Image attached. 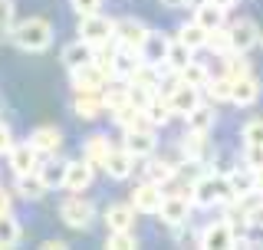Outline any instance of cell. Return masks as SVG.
I'll return each instance as SVG.
<instances>
[{"label":"cell","mask_w":263,"mask_h":250,"mask_svg":"<svg viewBox=\"0 0 263 250\" xmlns=\"http://www.w3.org/2000/svg\"><path fill=\"white\" fill-rule=\"evenodd\" d=\"M191 198L197 207H224V204H234L237 191L227 174H201L191 185Z\"/></svg>","instance_id":"1"},{"label":"cell","mask_w":263,"mask_h":250,"mask_svg":"<svg viewBox=\"0 0 263 250\" xmlns=\"http://www.w3.org/2000/svg\"><path fill=\"white\" fill-rule=\"evenodd\" d=\"M10 40L20 49H27V53H43L53 43V23L43 20V16H30V20L16 23L10 30Z\"/></svg>","instance_id":"2"},{"label":"cell","mask_w":263,"mask_h":250,"mask_svg":"<svg viewBox=\"0 0 263 250\" xmlns=\"http://www.w3.org/2000/svg\"><path fill=\"white\" fill-rule=\"evenodd\" d=\"M79 40H86V43L92 46H105L115 40V20L102 13H86L79 16Z\"/></svg>","instance_id":"3"},{"label":"cell","mask_w":263,"mask_h":250,"mask_svg":"<svg viewBox=\"0 0 263 250\" xmlns=\"http://www.w3.org/2000/svg\"><path fill=\"white\" fill-rule=\"evenodd\" d=\"M60 218H63L66 227H72V230H86L89 224L96 221V204L89 201V198H82V194H72V198H66V201H63Z\"/></svg>","instance_id":"4"},{"label":"cell","mask_w":263,"mask_h":250,"mask_svg":"<svg viewBox=\"0 0 263 250\" xmlns=\"http://www.w3.org/2000/svg\"><path fill=\"white\" fill-rule=\"evenodd\" d=\"M191 207H194V198L191 191H178V194H164V201L158 207V218L168 224V227H181V224L191 221Z\"/></svg>","instance_id":"5"},{"label":"cell","mask_w":263,"mask_h":250,"mask_svg":"<svg viewBox=\"0 0 263 250\" xmlns=\"http://www.w3.org/2000/svg\"><path fill=\"white\" fill-rule=\"evenodd\" d=\"M201 93L204 89H197L191 86V82H181L175 76V82H171V89H168V102H171V109H175V115H191L197 105H201Z\"/></svg>","instance_id":"6"},{"label":"cell","mask_w":263,"mask_h":250,"mask_svg":"<svg viewBox=\"0 0 263 250\" xmlns=\"http://www.w3.org/2000/svg\"><path fill=\"white\" fill-rule=\"evenodd\" d=\"M168 49H171V40L164 37V33L148 30V37L142 40V46H138V56H142V63H148V66L168 69Z\"/></svg>","instance_id":"7"},{"label":"cell","mask_w":263,"mask_h":250,"mask_svg":"<svg viewBox=\"0 0 263 250\" xmlns=\"http://www.w3.org/2000/svg\"><path fill=\"white\" fill-rule=\"evenodd\" d=\"M227 30H230V46H234V53H250V49L260 43V37H263L260 27L250 20V16H240V20H234Z\"/></svg>","instance_id":"8"},{"label":"cell","mask_w":263,"mask_h":250,"mask_svg":"<svg viewBox=\"0 0 263 250\" xmlns=\"http://www.w3.org/2000/svg\"><path fill=\"white\" fill-rule=\"evenodd\" d=\"M155 125H145V129H125V138H122V148L132 152L135 158H152L155 155Z\"/></svg>","instance_id":"9"},{"label":"cell","mask_w":263,"mask_h":250,"mask_svg":"<svg viewBox=\"0 0 263 250\" xmlns=\"http://www.w3.org/2000/svg\"><path fill=\"white\" fill-rule=\"evenodd\" d=\"M234 234H237V227L224 218V221H211L208 227L201 230L197 240H201V247H208V250H224V247H234Z\"/></svg>","instance_id":"10"},{"label":"cell","mask_w":263,"mask_h":250,"mask_svg":"<svg viewBox=\"0 0 263 250\" xmlns=\"http://www.w3.org/2000/svg\"><path fill=\"white\" fill-rule=\"evenodd\" d=\"M161 201H164L161 185H155V181H142V185L132 191V207H135L138 214H158Z\"/></svg>","instance_id":"11"},{"label":"cell","mask_w":263,"mask_h":250,"mask_svg":"<svg viewBox=\"0 0 263 250\" xmlns=\"http://www.w3.org/2000/svg\"><path fill=\"white\" fill-rule=\"evenodd\" d=\"M69 76H72V89L76 93H102L105 82H109V76L96 66V60L89 66H82V69H72Z\"/></svg>","instance_id":"12"},{"label":"cell","mask_w":263,"mask_h":250,"mask_svg":"<svg viewBox=\"0 0 263 250\" xmlns=\"http://www.w3.org/2000/svg\"><path fill=\"white\" fill-rule=\"evenodd\" d=\"M145 37H148V27L142 20H135V16H122V20H115V43H119V46L138 49Z\"/></svg>","instance_id":"13"},{"label":"cell","mask_w":263,"mask_h":250,"mask_svg":"<svg viewBox=\"0 0 263 250\" xmlns=\"http://www.w3.org/2000/svg\"><path fill=\"white\" fill-rule=\"evenodd\" d=\"M7 158H10V168H13V174H30V171H40V152L33 148V141H20V145H13L10 152H7Z\"/></svg>","instance_id":"14"},{"label":"cell","mask_w":263,"mask_h":250,"mask_svg":"<svg viewBox=\"0 0 263 250\" xmlns=\"http://www.w3.org/2000/svg\"><path fill=\"white\" fill-rule=\"evenodd\" d=\"M60 60H63V66L69 73L72 69H82V66H89V63L96 60V46L86 43V40H72V43L63 46V56H60Z\"/></svg>","instance_id":"15"},{"label":"cell","mask_w":263,"mask_h":250,"mask_svg":"<svg viewBox=\"0 0 263 250\" xmlns=\"http://www.w3.org/2000/svg\"><path fill=\"white\" fill-rule=\"evenodd\" d=\"M92 174H96V165H92V162H86V158L69 162V168H66V191L82 194V191L92 185Z\"/></svg>","instance_id":"16"},{"label":"cell","mask_w":263,"mask_h":250,"mask_svg":"<svg viewBox=\"0 0 263 250\" xmlns=\"http://www.w3.org/2000/svg\"><path fill=\"white\" fill-rule=\"evenodd\" d=\"M135 162H138V158L132 152H125V148H112L109 158H105V165H102V171L109 174L112 181H125L132 174V168H135Z\"/></svg>","instance_id":"17"},{"label":"cell","mask_w":263,"mask_h":250,"mask_svg":"<svg viewBox=\"0 0 263 250\" xmlns=\"http://www.w3.org/2000/svg\"><path fill=\"white\" fill-rule=\"evenodd\" d=\"M30 141H33V148H36L40 155H56L63 148V132L56 129V125H40V129H33V135H30Z\"/></svg>","instance_id":"18"},{"label":"cell","mask_w":263,"mask_h":250,"mask_svg":"<svg viewBox=\"0 0 263 250\" xmlns=\"http://www.w3.org/2000/svg\"><path fill=\"white\" fill-rule=\"evenodd\" d=\"M260 99V79L253 76V73H247V76L234 79V93H230V102L247 109V105H253Z\"/></svg>","instance_id":"19"},{"label":"cell","mask_w":263,"mask_h":250,"mask_svg":"<svg viewBox=\"0 0 263 250\" xmlns=\"http://www.w3.org/2000/svg\"><path fill=\"white\" fill-rule=\"evenodd\" d=\"M194 20L201 23V27L208 30V33H211V30H220V27H224L227 10H224V7H217L214 0H201V4L194 7Z\"/></svg>","instance_id":"20"},{"label":"cell","mask_w":263,"mask_h":250,"mask_svg":"<svg viewBox=\"0 0 263 250\" xmlns=\"http://www.w3.org/2000/svg\"><path fill=\"white\" fill-rule=\"evenodd\" d=\"M72 112H76L79 119H86V122L99 119V115L105 112L102 93H76V99H72Z\"/></svg>","instance_id":"21"},{"label":"cell","mask_w":263,"mask_h":250,"mask_svg":"<svg viewBox=\"0 0 263 250\" xmlns=\"http://www.w3.org/2000/svg\"><path fill=\"white\" fill-rule=\"evenodd\" d=\"M102 218H105L109 230H132L135 227V207H132V201L128 204H109Z\"/></svg>","instance_id":"22"},{"label":"cell","mask_w":263,"mask_h":250,"mask_svg":"<svg viewBox=\"0 0 263 250\" xmlns=\"http://www.w3.org/2000/svg\"><path fill=\"white\" fill-rule=\"evenodd\" d=\"M138 66H142V56H138V49H128V46H119V53H115V79H132L138 73Z\"/></svg>","instance_id":"23"},{"label":"cell","mask_w":263,"mask_h":250,"mask_svg":"<svg viewBox=\"0 0 263 250\" xmlns=\"http://www.w3.org/2000/svg\"><path fill=\"white\" fill-rule=\"evenodd\" d=\"M109 152H112L109 135H89V138H86V145H82V158H86V162H92L96 168H102V165H105Z\"/></svg>","instance_id":"24"},{"label":"cell","mask_w":263,"mask_h":250,"mask_svg":"<svg viewBox=\"0 0 263 250\" xmlns=\"http://www.w3.org/2000/svg\"><path fill=\"white\" fill-rule=\"evenodd\" d=\"M66 168H69V162H56V155H49V162L40 165V178H43V185L49 191L66 188Z\"/></svg>","instance_id":"25"},{"label":"cell","mask_w":263,"mask_h":250,"mask_svg":"<svg viewBox=\"0 0 263 250\" xmlns=\"http://www.w3.org/2000/svg\"><path fill=\"white\" fill-rule=\"evenodd\" d=\"M46 185L43 178H40V171H30V174H16V194L27 198V201H40V198L46 194Z\"/></svg>","instance_id":"26"},{"label":"cell","mask_w":263,"mask_h":250,"mask_svg":"<svg viewBox=\"0 0 263 250\" xmlns=\"http://www.w3.org/2000/svg\"><path fill=\"white\" fill-rule=\"evenodd\" d=\"M227 178H230V185H234L237 198H240V194H250V191H257V171H253L250 165H237V168L230 171Z\"/></svg>","instance_id":"27"},{"label":"cell","mask_w":263,"mask_h":250,"mask_svg":"<svg viewBox=\"0 0 263 250\" xmlns=\"http://www.w3.org/2000/svg\"><path fill=\"white\" fill-rule=\"evenodd\" d=\"M178 40H181L184 46H191L194 53H197V49H204V46H208V30H204L197 20H191V23H184V27L178 30Z\"/></svg>","instance_id":"28"},{"label":"cell","mask_w":263,"mask_h":250,"mask_svg":"<svg viewBox=\"0 0 263 250\" xmlns=\"http://www.w3.org/2000/svg\"><path fill=\"white\" fill-rule=\"evenodd\" d=\"M214 122H217V115H214V105H197V109L187 115V132H204V135H208V132L214 129Z\"/></svg>","instance_id":"29"},{"label":"cell","mask_w":263,"mask_h":250,"mask_svg":"<svg viewBox=\"0 0 263 250\" xmlns=\"http://www.w3.org/2000/svg\"><path fill=\"white\" fill-rule=\"evenodd\" d=\"M142 174H145V181H155V185H168L171 178H175V165H168V162H161V158H152V162L142 168Z\"/></svg>","instance_id":"30"},{"label":"cell","mask_w":263,"mask_h":250,"mask_svg":"<svg viewBox=\"0 0 263 250\" xmlns=\"http://www.w3.org/2000/svg\"><path fill=\"white\" fill-rule=\"evenodd\" d=\"M20 237H23V230H20V224H16L13 214H0V250H4V247H16Z\"/></svg>","instance_id":"31"},{"label":"cell","mask_w":263,"mask_h":250,"mask_svg":"<svg viewBox=\"0 0 263 250\" xmlns=\"http://www.w3.org/2000/svg\"><path fill=\"white\" fill-rule=\"evenodd\" d=\"M191 60H194V49L184 46L181 40H171V49H168V69H171V73H181Z\"/></svg>","instance_id":"32"},{"label":"cell","mask_w":263,"mask_h":250,"mask_svg":"<svg viewBox=\"0 0 263 250\" xmlns=\"http://www.w3.org/2000/svg\"><path fill=\"white\" fill-rule=\"evenodd\" d=\"M145 115H148V122H152V125H168V122H171V115H175V109H171L168 96H164V99H158V96H155L152 102H148Z\"/></svg>","instance_id":"33"},{"label":"cell","mask_w":263,"mask_h":250,"mask_svg":"<svg viewBox=\"0 0 263 250\" xmlns=\"http://www.w3.org/2000/svg\"><path fill=\"white\" fill-rule=\"evenodd\" d=\"M204 93H208V99H211V102H230V93H234V79H230V76L208 79Z\"/></svg>","instance_id":"34"},{"label":"cell","mask_w":263,"mask_h":250,"mask_svg":"<svg viewBox=\"0 0 263 250\" xmlns=\"http://www.w3.org/2000/svg\"><path fill=\"white\" fill-rule=\"evenodd\" d=\"M175 76H178L181 82H191V86L204 89V86H208V79H211V73H208V66H204V63H194V60H191L181 73H175Z\"/></svg>","instance_id":"35"},{"label":"cell","mask_w":263,"mask_h":250,"mask_svg":"<svg viewBox=\"0 0 263 250\" xmlns=\"http://www.w3.org/2000/svg\"><path fill=\"white\" fill-rule=\"evenodd\" d=\"M204 148H208V141H204V132H187V135L181 138V155H184L187 162H197V158L204 155Z\"/></svg>","instance_id":"36"},{"label":"cell","mask_w":263,"mask_h":250,"mask_svg":"<svg viewBox=\"0 0 263 250\" xmlns=\"http://www.w3.org/2000/svg\"><path fill=\"white\" fill-rule=\"evenodd\" d=\"M208 49L214 56H230L234 53V46H230V30L220 27V30H211L208 33Z\"/></svg>","instance_id":"37"},{"label":"cell","mask_w":263,"mask_h":250,"mask_svg":"<svg viewBox=\"0 0 263 250\" xmlns=\"http://www.w3.org/2000/svg\"><path fill=\"white\" fill-rule=\"evenodd\" d=\"M105 247L109 250H132V247H138V237H135V230H109Z\"/></svg>","instance_id":"38"},{"label":"cell","mask_w":263,"mask_h":250,"mask_svg":"<svg viewBox=\"0 0 263 250\" xmlns=\"http://www.w3.org/2000/svg\"><path fill=\"white\" fill-rule=\"evenodd\" d=\"M102 102H105V109H109V115L115 109H122V105L128 102V86H109V89H102Z\"/></svg>","instance_id":"39"},{"label":"cell","mask_w":263,"mask_h":250,"mask_svg":"<svg viewBox=\"0 0 263 250\" xmlns=\"http://www.w3.org/2000/svg\"><path fill=\"white\" fill-rule=\"evenodd\" d=\"M243 56H247V53H234V60H224V63H227L224 76H230V79H240V76H247V73H250V63H247Z\"/></svg>","instance_id":"40"},{"label":"cell","mask_w":263,"mask_h":250,"mask_svg":"<svg viewBox=\"0 0 263 250\" xmlns=\"http://www.w3.org/2000/svg\"><path fill=\"white\" fill-rule=\"evenodd\" d=\"M243 145H263V119L243 125Z\"/></svg>","instance_id":"41"},{"label":"cell","mask_w":263,"mask_h":250,"mask_svg":"<svg viewBox=\"0 0 263 250\" xmlns=\"http://www.w3.org/2000/svg\"><path fill=\"white\" fill-rule=\"evenodd\" d=\"M243 165H250L253 171L263 168V145H243Z\"/></svg>","instance_id":"42"},{"label":"cell","mask_w":263,"mask_h":250,"mask_svg":"<svg viewBox=\"0 0 263 250\" xmlns=\"http://www.w3.org/2000/svg\"><path fill=\"white\" fill-rule=\"evenodd\" d=\"M13 27V0H0V33H10Z\"/></svg>","instance_id":"43"},{"label":"cell","mask_w":263,"mask_h":250,"mask_svg":"<svg viewBox=\"0 0 263 250\" xmlns=\"http://www.w3.org/2000/svg\"><path fill=\"white\" fill-rule=\"evenodd\" d=\"M69 4H72V10H76L79 16H86V13H99L102 0H69Z\"/></svg>","instance_id":"44"},{"label":"cell","mask_w":263,"mask_h":250,"mask_svg":"<svg viewBox=\"0 0 263 250\" xmlns=\"http://www.w3.org/2000/svg\"><path fill=\"white\" fill-rule=\"evenodd\" d=\"M13 148V135H10V125L0 122V155H7Z\"/></svg>","instance_id":"45"},{"label":"cell","mask_w":263,"mask_h":250,"mask_svg":"<svg viewBox=\"0 0 263 250\" xmlns=\"http://www.w3.org/2000/svg\"><path fill=\"white\" fill-rule=\"evenodd\" d=\"M0 214H10V191L0 188Z\"/></svg>","instance_id":"46"},{"label":"cell","mask_w":263,"mask_h":250,"mask_svg":"<svg viewBox=\"0 0 263 250\" xmlns=\"http://www.w3.org/2000/svg\"><path fill=\"white\" fill-rule=\"evenodd\" d=\"M161 7H168V10H181V7H184V0H158Z\"/></svg>","instance_id":"47"},{"label":"cell","mask_w":263,"mask_h":250,"mask_svg":"<svg viewBox=\"0 0 263 250\" xmlns=\"http://www.w3.org/2000/svg\"><path fill=\"white\" fill-rule=\"evenodd\" d=\"M43 250H66V244H63V240H46Z\"/></svg>","instance_id":"48"},{"label":"cell","mask_w":263,"mask_h":250,"mask_svg":"<svg viewBox=\"0 0 263 250\" xmlns=\"http://www.w3.org/2000/svg\"><path fill=\"white\" fill-rule=\"evenodd\" d=\"M214 4H217V7H224V10H230V7H234L237 0H214Z\"/></svg>","instance_id":"49"},{"label":"cell","mask_w":263,"mask_h":250,"mask_svg":"<svg viewBox=\"0 0 263 250\" xmlns=\"http://www.w3.org/2000/svg\"><path fill=\"white\" fill-rule=\"evenodd\" d=\"M257 194H263V168L257 171Z\"/></svg>","instance_id":"50"},{"label":"cell","mask_w":263,"mask_h":250,"mask_svg":"<svg viewBox=\"0 0 263 250\" xmlns=\"http://www.w3.org/2000/svg\"><path fill=\"white\" fill-rule=\"evenodd\" d=\"M260 43H263V37H260Z\"/></svg>","instance_id":"51"}]
</instances>
